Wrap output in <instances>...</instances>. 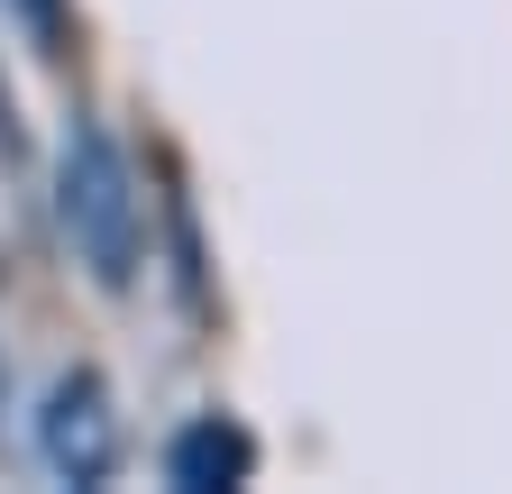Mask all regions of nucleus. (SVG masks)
I'll return each mask as SVG.
<instances>
[{
	"instance_id": "f03ea898",
	"label": "nucleus",
	"mask_w": 512,
	"mask_h": 494,
	"mask_svg": "<svg viewBox=\"0 0 512 494\" xmlns=\"http://www.w3.org/2000/svg\"><path fill=\"white\" fill-rule=\"evenodd\" d=\"M37 458H46L55 485H110V467H119V412H110V385L92 376V366L55 376V394L37 412Z\"/></svg>"
},
{
	"instance_id": "20e7f679",
	"label": "nucleus",
	"mask_w": 512,
	"mask_h": 494,
	"mask_svg": "<svg viewBox=\"0 0 512 494\" xmlns=\"http://www.w3.org/2000/svg\"><path fill=\"white\" fill-rule=\"evenodd\" d=\"M10 10H19L37 37H55V28H64V0H10Z\"/></svg>"
},
{
	"instance_id": "f257e3e1",
	"label": "nucleus",
	"mask_w": 512,
	"mask_h": 494,
	"mask_svg": "<svg viewBox=\"0 0 512 494\" xmlns=\"http://www.w3.org/2000/svg\"><path fill=\"white\" fill-rule=\"evenodd\" d=\"M55 229L64 247L92 266V284L128 293L138 284V257H147V211H138V174H128L119 138L74 119L55 147Z\"/></svg>"
},
{
	"instance_id": "7ed1b4c3",
	"label": "nucleus",
	"mask_w": 512,
	"mask_h": 494,
	"mask_svg": "<svg viewBox=\"0 0 512 494\" xmlns=\"http://www.w3.org/2000/svg\"><path fill=\"white\" fill-rule=\"evenodd\" d=\"M256 467V440L229 421V412H202V421H183L174 430V449H165V476L183 494H211V485H247Z\"/></svg>"
}]
</instances>
